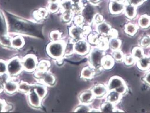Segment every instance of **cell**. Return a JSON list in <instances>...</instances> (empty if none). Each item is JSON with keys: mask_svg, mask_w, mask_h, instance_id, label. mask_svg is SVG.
<instances>
[{"mask_svg": "<svg viewBox=\"0 0 150 113\" xmlns=\"http://www.w3.org/2000/svg\"><path fill=\"white\" fill-rule=\"evenodd\" d=\"M144 0H128V2L129 4L135 6H137L141 5L144 2Z\"/></svg>", "mask_w": 150, "mask_h": 113, "instance_id": "obj_45", "label": "cell"}, {"mask_svg": "<svg viewBox=\"0 0 150 113\" xmlns=\"http://www.w3.org/2000/svg\"><path fill=\"white\" fill-rule=\"evenodd\" d=\"M90 45L84 40H79L74 42V52L78 55L83 56L88 53Z\"/></svg>", "mask_w": 150, "mask_h": 113, "instance_id": "obj_6", "label": "cell"}, {"mask_svg": "<svg viewBox=\"0 0 150 113\" xmlns=\"http://www.w3.org/2000/svg\"><path fill=\"white\" fill-rule=\"evenodd\" d=\"M125 82L123 79L119 77H111L108 83L107 89L108 90H115L117 87L120 86L125 84Z\"/></svg>", "mask_w": 150, "mask_h": 113, "instance_id": "obj_12", "label": "cell"}, {"mask_svg": "<svg viewBox=\"0 0 150 113\" xmlns=\"http://www.w3.org/2000/svg\"><path fill=\"white\" fill-rule=\"evenodd\" d=\"M115 1H120V2H121V1H122L123 0H115Z\"/></svg>", "mask_w": 150, "mask_h": 113, "instance_id": "obj_53", "label": "cell"}, {"mask_svg": "<svg viewBox=\"0 0 150 113\" xmlns=\"http://www.w3.org/2000/svg\"><path fill=\"white\" fill-rule=\"evenodd\" d=\"M4 83L0 82V94L4 90Z\"/></svg>", "mask_w": 150, "mask_h": 113, "instance_id": "obj_49", "label": "cell"}, {"mask_svg": "<svg viewBox=\"0 0 150 113\" xmlns=\"http://www.w3.org/2000/svg\"><path fill=\"white\" fill-rule=\"evenodd\" d=\"M65 42L61 40L59 41H52L46 47V52L50 57L60 60L64 56Z\"/></svg>", "mask_w": 150, "mask_h": 113, "instance_id": "obj_1", "label": "cell"}, {"mask_svg": "<svg viewBox=\"0 0 150 113\" xmlns=\"http://www.w3.org/2000/svg\"><path fill=\"white\" fill-rule=\"evenodd\" d=\"M94 94L91 90H88L82 92L79 95V99L83 104H88L91 102L94 98Z\"/></svg>", "mask_w": 150, "mask_h": 113, "instance_id": "obj_15", "label": "cell"}, {"mask_svg": "<svg viewBox=\"0 0 150 113\" xmlns=\"http://www.w3.org/2000/svg\"><path fill=\"white\" fill-rule=\"evenodd\" d=\"M50 67V62L46 60H42L38 62V66L36 69V72H45L48 71Z\"/></svg>", "mask_w": 150, "mask_h": 113, "instance_id": "obj_17", "label": "cell"}, {"mask_svg": "<svg viewBox=\"0 0 150 113\" xmlns=\"http://www.w3.org/2000/svg\"><path fill=\"white\" fill-rule=\"evenodd\" d=\"M25 41L23 37L20 35H16L11 37V48L14 49H20L24 46Z\"/></svg>", "mask_w": 150, "mask_h": 113, "instance_id": "obj_13", "label": "cell"}, {"mask_svg": "<svg viewBox=\"0 0 150 113\" xmlns=\"http://www.w3.org/2000/svg\"><path fill=\"white\" fill-rule=\"evenodd\" d=\"M144 81L149 85L150 86V72H148L144 77Z\"/></svg>", "mask_w": 150, "mask_h": 113, "instance_id": "obj_48", "label": "cell"}, {"mask_svg": "<svg viewBox=\"0 0 150 113\" xmlns=\"http://www.w3.org/2000/svg\"><path fill=\"white\" fill-rule=\"evenodd\" d=\"M61 0H48L49 2H59Z\"/></svg>", "mask_w": 150, "mask_h": 113, "instance_id": "obj_52", "label": "cell"}, {"mask_svg": "<svg viewBox=\"0 0 150 113\" xmlns=\"http://www.w3.org/2000/svg\"><path fill=\"white\" fill-rule=\"evenodd\" d=\"M109 45L114 50H118L121 45V41L117 38H112L110 40Z\"/></svg>", "mask_w": 150, "mask_h": 113, "instance_id": "obj_35", "label": "cell"}, {"mask_svg": "<svg viewBox=\"0 0 150 113\" xmlns=\"http://www.w3.org/2000/svg\"><path fill=\"white\" fill-rule=\"evenodd\" d=\"M94 74V70L92 67H85L82 69L81 71V77L83 79H91Z\"/></svg>", "mask_w": 150, "mask_h": 113, "instance_id": "obj_23", "label": "cell"}, {"mask_svg": "<svg viewBox=\"0 0 150 113\" xmlns=\"http://www.w3.org/2000/svg\"><path fill=\"white\" fill-rule=\"evenodd\" d=\"M123 60H124V62L126 65H127L128 66H130L134 63L135 58L132 55H126V56H124Z\"/></svg>", "mask_w": 150, "mask_h": 113, "instance_id": "obj_38", "label": "cell"}, {"mask_svg": "<svg viewBox=\"0 0 150 113\" xmlns=\"http://www.w3.org/2000/svg\"><path fill=\"white\" fill-rule=\"evenodd\" d=\"M137 66L142 70L148 69L150 66V60L147 57L143 56L138 60Z\"/></svg>", "mask_w": 150, "mask_h": 113, "instance_id": "obj_20", "label": "cell"}, {"mask_svg": "<svg viewBox=\"0 0 150 113\" xmlns=\"http://www.w3.org/2000/svg\"><path fill=\"white\" fill-rule=\"evenodd\" d=\"M73 4H79L81 3V0H70Z\"/></svg>", "mask_w": 150, "mask_h": 113, "instance_id": "obj_50", "label": "cell"}, {"mask_svg": "<svg viewBox=\"0 0 150 113\" xmlns=\"http://www.w3.org/2000/svg\"><path fill=\"white\" fill-rule=\"evenodd\" d=\"M33 88L37 94L42 98L43 99L47 94V87L43 83L41 84H35L33 85Z\"/></svg>", "mask_w": 150, "mask_h": 113, "instance_id": "obj_16", "label": "cell"}, {"mask_svg": "<svg viewBox=\"0 0 150 113\" xmlns=\"http://www.w3.org/2000/svg\"><path fill=\"white\" fill-rule=\"evenodd\" d=\"M125 5L120 1H112L110 4V11L113 14H118L124 11Z\"/></svg>", "mask_w": 150, "mask_h": 113, "instance_id": "obj_11", "label": "cell"}, {"mask_svg": "<svg viewBox=\"0 0 150 113\" xmlns=\"http://www.w3.org/2000/svg\"><path fill=\"white\" fill-rule=\"evenodd\" d=\"M81 13V15L84 19V21L86 23H90L94 20L95 16L94 9L91 6L86 5L85 7H83Z\"/></svg>", "mask_w": 150, "mask_h": 113, "instance_id": "obj_10", "label": "cell"}, {"mask_svg": "<svg viewBox=\"0 0 150 113\" xmlns=\"http://www.w3.org/2000/svg\"><path fill=\"white\" fill-rule=\"evenodd\" d=\"M48 12V11L46 9L40 8L34 13V17L38 20H42L47 16Z\"/></svg>", "mask_w": 150, "mask_h": 113, "instance_id": "obj_30", "label": "cell"}, {"mask_svg": "<svg viewBox=\"0 0 150 113\" xmlns=\"http://www.w3.org/2000/svg\"><path fill=\"white\" fill-rule=\"evenodd\" d=\"M61 10L59 2H49L47 6V11L52 13H55Z\"/></svg>", "mask_w": 150, "mask_h": 113, "instance_id": "obj_31", "label": "cell"}, {"mask_svg": "<svg viewBox=\"0 0 150 113\" xmlns=\"http://www.w3.org/2000/svg\"><path fill=\"white\" fill-rule=\"evenodd\" d=\"M32 89V85L26 82L21 81L18 82V91H20L22 92L28 94Z\"/></svg>", "mask_w": 150, "mask_h": 113, "instance_id": "obj_24", "label": "cell"}, {"mask_svg": "<svg viewBox=\"0 0 150 113\" xmlns=\"http://www.w3.org/2000/svg\"><path fill=\"white\" fill-rule=\"evenodd\" d=\"M11 38L9 37V36H1L0 37V44L3 45L4 46H6V47L11 46Z\"/></svg>", "mask_w": 150, "mask_h": 113, "instance_id": "obj_36", "label": "cell"}, {"mask_svg": "<svg viewBox=\"0 0 150 113\" xmlns=\"http://www.w3.org/2000/svg\"><path fill=\"white\" fill-rule=\"evenodd\" d=\"M149 60H150V56H149Z\"/></svg>", "mask_w": 150, "mask_h": 113, "instance_id": "obj_54", "label": "cell"}, {"mask_svg": "<svg viewBox=\"0 0 150 113\" xmlns=\"http://www.w3.org/2000/svg\"><path fill=\"white\" fill-rule=\"evenodd\" d=\"M104 53L99 49H93L89 55V62L91 67L94 68H99L102 67V62Z\"/></svg>", "mask_w": 150, "mask_h": 113, "instance_id": "obj_4", "label": "cell"}, {"mask_svg": "<svg viewBox=\"0 0 150 113\" xmlns=\"http://www.w3.org/2000/svg\"><path fill=\"white\" fill-rule=\"evenodd\" d=\"M124 11L125 12L126 16L129 19L134 18L137 14V11H136L135 6L129 4L125 5Z\"/></svg>", "mask_w": 150, "mask_h": 113, "instance_id": "obj_19", "label": "cell"}, {"mask_svg": "<svg viewBox=\"0 0 150 113\" xmlns=\"http://www.w3.org/2000/svg\"><path fill=\"white\" fill-rule=\"evenodd\" d=\"M90 1V2H91V4H96L97 2H98L100 0H88Z\"/></svg>", "mask_w": 150, "mask_h": 113, "instance_id": "obj_51", "label": "cell"}, {"mask_svg": "<svg viewBox=\"0 0 150 113\" xmlns=\"http://www.w3.org/2000/svg\"><path fill=\"white\" fill-rule=\"evenodd\" d=\"M74 21L75 25L77 26H81L82 24L84 23V19L82 15L76 14L74 19Z\"/></svg>", "mask_w": 150, "mask_h": 113, "instance_id": "obj_42", "label": "cell"}, {"mask_svg": "<svg viewBox=\"0 0 150 113\" xmlns=\"http://www.w3.org/2000/svg\"><path fill=\"white\" fill-rule=\"evenodd\" d=\"M132 55L137 59H139L144 56V51L140 47H135L133 49Z\"/></svg>", "mask_w": 150, "mask_h": 113, "instance_id": "obj_33", "label": "cell"}, {"mask_svg": "<svg viewBox=\"0 0 150 113\" xmlns=\"http://www.w3.org/2000/svg\"><path fill=\"white\" fill-rule=\"evenodd\" d=\"M49 37L52 41H59L62 39V34L58 31H53L50 32Z\"/></svg>", "mask_w": 150, "mask_h": 113, "instance_id": "obj_37", "label": "cell"}, {"mask_svg": "<svg viewBox=\"0 0 150 113\" xmlns=\"http://www.w3.org/2000/svg\"><path fill=\"white\" fill-rule=\"evenodd\" d=\"M115 90L122 95L125 94L127 92V86H126V84L125 83V84H122V85L120 86L119 87H117Z\"/></svg>", "mask_w": 150, "mask_h": 113, "instance_id": "obj_43", "label": "cell"}, {"mask_svg": "<svg viewBox=\"0 0 150 113\" xmlns=\"http://www.w3.org/2000/svg\"><path fill=\"white\" fill-rule=\"evenodd\" d=\"M7 62L0 59V75H4L7 74Z\"/></svg>", "mask_w": 150, "mask_h": 113, "instance_id": "obj_39", "label": "cell"}, {"mask_svg": "<svg viewBox=\"0 0 150 113\" xmlns=\"http://www.w3.org/2000/svg\"><path fill=\"white\" fill-rule=\"evenodd\" d=\"M4 91L9 95H13L18 91V82L9 78L4 84Z\"/></svg>", "mask_w": 150, "mask_h": 113, "instance_id": "obj_8", "label": "cell"}, {"mask_svg": "<svg viewBox=\"0 0 150 113\" xmlns=\"http://www.w3.org/2000/svg\"><path fill=\"white\" fill-rule=\"evenodd\" d=\"M140 44L143 47H147L150 45V37L144 36L140 42Z\"/></svg>", "mask_w": 150, "mask_h": 113, "instance_id": "obj_44", "label": "cell"}, {"mask_svg": "<svg viewBox=\"0 0 150 113\" xmlns=\"http://www.w3.org/2000/svg\"><path fill=\"white\" fill-rule=\"evenodd\" d=\"M100 112L103 113H112L115 112L114 104L111 102H107L102 104L100 107Z\"/></svg>", "mask_w": 150, "mask_h": 113, "instance_id": "obj_25", "label": "cell"}, {"mask_svg": "<svg viewBox=\"0 0 150 113\" xmlns=\"http://www.w3.org/2000/svg\"><path fill=\"white\" fill-rule=\"evenodd\" d=\"M139 25L141 28L146 29L150 26V17L148 16L144 15L141 16L139 19Z\"/></svg>", "mask_w": 150, "mask_h": 113, "instance_id": "obj_26", "label": "cell"}, {"mask_svg": "<svg viewBox=\"0 0 150 113\" xmlns=\"http://www.w3.org/2000/svg\"><path fill=\"white\" fill-rule=\"evenodd\" d=\"M62 12V19L64 22L69 23L73 20L74 13L71 11H66Z\"/></svg>", "mask_w": 150, "mask_h": 113, "instance_id": "obj_32", "label": "cell"}, {"mask_svg": "<svg viewBox=\"0 0 150 113\" xmlns=\"http://www.w3.org/2000/svg\"><path fill=\"white\" fill-rule=\"evenodd\" d=\"M94 20L96 21V23L99 24L103 22V18L102 16H101L100 14H96L95 16H94Z\"/></svg>", "mask_w": 150, "mask_h": 113, "instance_id": "obj_46", "label": "cell"}, {"mask_svg": "<svg viewBox=\"0 0 150 113\" xmlns=\"http://www.w3.org/2000/svg\"><path fill=\"white\" fill-rule=\"evenodd\" d=\"M6 102L4 100L0 99V113L5 112V107Z\"/></svg>", "mask_w": 150, "mask_h": 113, "instance_id": "obj_47", "label": "cell"}, {"mask_svg": "<svg viewBox=\"0 0 150 113\" xmlns=\"http://www.w3.org/2000/svg\"><path fill=\"white\" fill-rule=\"evenodd\" d=\"M113 59L117 62H120L123 60L124 55L123 53L119 50H115V51L112 53Z\"/></svg>", "mask_w": 150, "mask_h": 113, "instance_id": "obj_40", "label": "cell"}, {"mask_svg": "<svg viewBox=\"0 0 150 113\" xmlns=\"http://www.w3.org/2000/svg\"><path fill=\"white\" fill-rule=\"evenodd\" d=\"M83 6L81 3L79 4H73L71 11L75 14H79L81 13Z\"/></svg>", "mask_w": 150, "mask_h": 113, "instance_id": "obj_41", "label": "cell"}, {"mask_svg": "<svg viewBox=\"0 0 150 113\" xmlns=\"http://www.w3.org/2000/svg\"><path fill=\"white\" fill-rule=\"evenodd\" d=\"M7 75L11 78H14L23 71L22 59L18 56L13 57L7 62Z\"/></svg>", "mask_w": 150, "mask_h": 113, "instance_id": "obj_2", "label": "cell"}, {"mask_svg": "<svg viewBox=\"0 0 150 113\" xmlns=\"http://www.w3.org/2000/svg\"><path fill=\"white\" fill-rule=\"evenodd\" d=\"M125 31L127 34L130 36H134L137 32V27L132 23H129L126 25Z\"/></svg>", "mask_w": 150, "mask_h": 113, "instance_id": "obj_29", "label": "cell"}, {"mask_svg": "<svg viewBox=\"0 0 150 113\" xmlns=\"http://www.w3.org/2000/svg\"><path fill=\"white\" fill-rule=\"evenodd\" d=\"M114 64V59L110 56L107 55L103 57L102 62V67L106 69L112 68Z\"/></svg>", "mask_w": 150, "mask_h": 113, "instance_id": "obj_21", "label": "cell"}, {"mask_svg": "<svg viewBox=\"0 0 150 113\" xmlns=\"http://www.w3.org/2000/svg\"><path fill=\"white\" fill-rule=\"evenodd\" d=\"M91 91L94 97L97 98H100L107 94L108 89H107V87H106L105 85L98 84L93 86Z\"/></svg>", "mask_w": 150, "mask_h": 113, "instance_id": "obj_14", "label": "cell"}, {"mask_svg": "<svg viewBox=\"0 0 150 113\" xmlns=\"http://www.w3.org/2000/svg\"><path fill=\"white\" fill-rule=\"evenodd\" d=\"M84 29L80 26H73L69 29L70 36L75 41L82 39Z\"/></svg>", "mask_w": 150, "mask_h": 113, "instance_id": "obj_9", "label": "cell"}, {"mask_svg": "<svg viewBox=\"0 0 150 113\" xmlns=\"http://www.w3.org/2000/svg\"><path fill=\"white\" fill-rule=\"evenodd\" d=\"M28 95V101L29 104L32 106L34 108H40L42 104V99L37 94V92L34 90L33 88L29 93L27 94Z\"/></svg>", "mask_w": 150, "mask_h": 113, "instance_id": "obj_7", "label": "cell"}, {"mask_svg": "<svg viewBox=\"0 0 150 113\" xmlns=\"http://www.w3.org/2000/svg\"><path fill=\"white\" fill-rule=\"evenodd\" d=\"M61 11H71L73 6V2L70 0H61L59 1Z\"/></svg>", "mask_w": 150, "mask_h": 113, "instance_id": "obj_27", "label": "cell"}, {"mask_svg": "<svg viewBox=\"0 0 150 113\" xmlns=\"http://www.w3.org/2000/svg\"><path fill=\"white\" fill-rule=\"evenodd\" d=\"M120 98L121 95L115 90L110 91V92L108 94L107 97V101L113 104H115L119 102Z\"/></svg>", "mask_w": 150, "mask_h": 113, "instance_id": "obj_18", "label": "cell"}, {"mask_svg": "<svg viewBox=\"0 0 150 113\" xmlns=\"http://www.w3.org/2000/svg\"><path fill=\"white\" fill-rule=\"evenodd\" d=\"M22 64L24 71L28 72H33L36 71L38 61L34 55L29 54L22 59Z\"/></svg>", "mask_w": 150, "mask_h": 113, "instance_id": "obj_3", "label": "cell"}, {"mask_svg": "<svg viewBox=\"0 0 150 113\" xmlns=\"http://www.w3.org/2000/svg\"><path fill=\"white\" fill-rule=\"evenodd\" d=\"M35 76L41 82V83L45 84L46 86H53L56 81V79L54 75L49 71L42 73L35 71Z\"/></svg>", "mask_w": 150, "mask_h": 113, "instance_id": "obj_5", "label": "cell"}, {"mask_svg": "<svg viewBox=\"0 0 150 113\" xmlns=\"http://www.w3.org/2000/svg\"><path fill=\"white\" fill-rule=\"evenodd\" d=\"M91 109L87 104H83L79 105L75 109L74 112L77 113H88L90 112Z\"/></svg>", "mask_w": 150, "mask_h": 113, "instance_id": "obj_34", "label": "cell"}, {"mask_svg": "<svg viewBox=\"0 0 150 113\" xmlns=\"http://www.w3.org/2000/svg\"><path fill=\"white\" fill-rule=\"evenodd\" d=\"M97 30L100 34H109L111 32V26L107 23L102 22L98 24Z\"/></svg>", "mask_w": 150, "mask_h": 113, "instance_id": "obj_22", "label": "cell"}, {"mask_svg": "<svg viewBox=\"0 0 150 113\" xmlns=\"http://www.w3.org/2000/svg\"><path fill=\"white\" fill-rule=\"evenodd\" d=\"M74 52V42L70 41L68 43H65L64 56H69Z\"/></svg>", "mask_w": 150, "mask_h": 113, "instance_id": "obj_28", "label": "cell"}]
</instances>
